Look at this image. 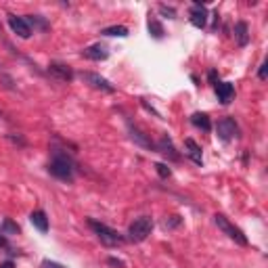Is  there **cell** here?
Wrapping results in <instances>:
<instances>
[{
	"instance_id": "cell-9",
	"label": "cell",
	"mask_w": 268,
	"mask_h": 268,
	"mask_svg": "<svg viewBox=\"0 0 268 268\" xmlns=\"http://www.w3.org/2000/svg\"><path fill=\"white\" fill-rule=\"evenodd\" d=\"M191 24L195 26V28H206V24H208V11H206V7L201 5V3H193V9H191Z\"/></svg>"
},
{
	"instance_id": "cell-15",
	"label": "cell",
	"mask_w": 268,
	"mask_h": 268,
	"mask_svg": "<svg viewBox=\"0 0 268 268\" xmlns=\"http://www.w3.org/2000/svg\"><path fill=\"white\" fill-rule=\"evenodd\" d=\"M30 220H32V225H34V227H36L40 233H47V231H49V218H47V214H44L42 210H36V212H32Z\"/></svg>"
},
{
	"instance_id": "cell-6",
	"label": "cell",
	"mask_w": 268,
	"mask_h": 268,
	"mask_svg": "<svg viewBox=\"0 0 268 268\" xmlns=\"http://www.w3.org/2000/svg\"><path fill=\"white\" fill-rule=\"evenodd\" d=\"M216 134L222 141H233V139L239 137V126L235 124L233 118H222L216 126Z\"/></svg>"
},
{
	"instance_id": "cell-22",
	"label": "cell",
	"mask_w": 268,
	"mask_h": 268,
	"mask_svg": "<svg viewBox=\"0 0 268 268\" xmlns=\"http://www.w3.org/2000/svg\"><path fill=\"white\" fill-rule=\"evenodd\" d=\"M178 225H181V216H170V220L164 222L166 229H174V227H178Z\"/></svg>"
},
{
	"instance_id": "cell-27",
	"label": "cell",
	"mask_w": 268,
	"mask_h": 268,
	"mask_svg": "<svg viewBox=\"0 0 268 268\" xmlns=\"http://www.w3.org/2000/svg\"><path fill=\"white\" fill-rule=\"evenodd\" d=\"M210 82L216 86L218 84V76H216V72H210Z\"/></svg>"
},
{
	"instance_id": "cell-26",
	"label": "cell",
	"mask_w": 268,
	"mask_h": 268,
	"mask_svg": "<svg viewBox=\"0 0 268 268\" xmlns=\"http://www.w3.org/2000/svg\"><path fill=\"white\" fill-rule=\"evenodd\" d=\"M109 264H111V266H116V268H124V262L118 260V258H109Z\"/></svg>"
},
{
	"instance_id": "cell-7",
	"label": "cell",
	"mask_w": 268,
	"mask_h": 268,
	"mask_svg": "<svg viewBox=\"0 0 268 268\" xmlns=\"http://www.w3.org/2000/svg\"><path fill=\"white\" fill-rule=\"evenodd\" d=\"M49 74L55 76V78L61 80V82H72V80H74L72 67H70V65H65V63H59V61H55V63L49 65Z\"/></svg>"
},
{
	"instance_id": "cell-3",
	"label": "cell",
	"mask_w": 268,
	"mask_h": 268,
	"mask_svg": "<svg viewBox=\"0 0 268 268\" xmlns=\"http://www.w3.org/2000/svg\"><path fill=\"white\" fill-rule=\"evenodd\" d=\"M151 229H153V220L149 216H141L128 227V239L132 243H141L151 235Z\"/></svg>"
},
{
	"instance_id": "cell-19",
	"label": "cell",
	"mask_w": 268,
	"mask_h": 268,
	"mask_svg": "<svg viewBox=\"0 0 268 268\" xmlns=\"http://www.w3.org/2000/svg\"><path fill=\"white\" fill-rule=\"evenodd\" d=\"M101 34H103V36H120V38H126V36H128V28H126V26H111V28H105Z\"/></svg>"
},
{
	"instance_id": "cell-12",
	"label": "cell",
	"mask_w": 268,
	"mask_h": 268,
	"mask_svg": "<svg viewBox=\"0 0 268 268\" xmlns=\"http://www.w3.org/2000/svg\"><path fill=\"white\" fill-rule=\"evenodd\" d=\"M130 139H132L134 143H139L141 147H145V149H155L153 141L147 137V134H145L143 130H139L137 126H132V124H130Z\"/></svg>"
},
{
	"instance_id": "cell-21",
	"label": "cell",
	"mask_w": 268,
	"mask_h": 268,
	"mask_svg": "<svg viewBox=\"0 0 268 268\" xmlns=\"http://www.w3.org/2000/svg\"><path fill=\"white\" fill-rule=\"evenodd\" d=\"M155 168H158V174L162 176V178H170V174H172V170L166 166V164H155Z\"/></svg>"
},
{
	"instance_id": "cell-1",
	"label": "cell",
	"mask_w": 268,
	"mask_h": 268,
	"mask_svg": "<svg viewBox=\"0 0 268 268\" xmlns=\"http://www.w3.org/2000/svg\"><path fill=\"white\" fill-rule=\"evenodd\" d=\"M49 172L59 178V181H65V183H72L74 181V166H72V160L67 158V155L55 151L53 155V160L49 164Z\"/></svg>"
},
{
	"instance_id": "cell-4",
	"label": "cell",
	"mask_w": 268,
	"mask_h": 268,
	"mask_svg": "<svg viewBox=\"0 0 268 268\" xmlns=\"http://www.w3.org/2000/svg\"><path fill=\"white\" fill-rule=\"evenodd\" d=\"M214 220H216V225H218V229L225 233V235H229V239H233L235 243H239V245H248V237L243 235V231L241 229H237L233 222L227 218V216H222V214H216L214 216Z\"/></svg>"
},
{
	"instance_id": "cell-18",
	"label": "cell",
	"mask_w": 268,
	"mask_h": 268,
	"mask_svg": "<svg viewBox=\"0 0 268 268\" xmlns=\"http://www.w3.org/2000/svg\"><path fill=\"white\" fill-rule=\"evenodd\" d=\"M149 32H151V36H153V38H158V40H160V38H164V34H166V32H164V28H162V24H160V21L155 19V17H151V19H149Z\"/></svg>"
},
{
	"instance_id": "cell-23",
	"label": "cell",
	"mask_w": 268,
	"mask_h": 268,
	"mask_svg": "<svg viewBox=\"0 0 268 268\" xmlns=\"http://www.w3.org/2000/svg\"><path fill=\"white\" fill-rule=\"evenodd\" d=\"M160 13H164L166 17H170V19H174L176 17V11L172 9V7H168V5H160Z\"/></svg>"
},
{
	"instance_id": "cell-5",
	"label": "cell",
	"mask_w": 268,
	"mask_h": 268,
	"mask_svg": "<svg viewBox=\"0 0 268 268\" xmlns=\"http://www.w3.org/2000/svg\"><path fill=\"white\" fill-rule=\"evenodd\" d=\"M80 78H82L86 84H91L93 88H97V91H103V93H116V86L111 84L109 80H105L103 76L95 74V72H82Z\"/></svg>"
},
{
	"instance_id": "cell-8",
	"label": "cell",
	"mask_w": 268,
	"mask_h": 268,
	"mask_svg": "<svg viewBox=\"0 0 268 268\" xmlns=\"http://www.w3.org/2000/svg\"><path fill=\"white\" fill-rule=\"evenodd\" d=\"M9 26H11V30L19 36V38H30L32 36V28H30V24L26 19H21V17H15V15H9Z\"/></svg>"
},
{
	"instance_id": "cell-25",
	"label": "cell",
	"mask_w": 268,
	"mask_h": 268,
	"mask_svg": "<svg viewBox=\"0 0 268 268\" xmlns=\"http://www.w3.org/2000/svg\"><path fill=\"white\" fill-rule=\"evenodd\" d=\"M42 268H63V266L57 264V262H51V260H44V262H42Z\"/></svg>"
},
{
	"instance_id": "cell-24",
	"label": "cell",
	"mask_w": 268,
	"mask_h": 268,
	"mask_svg": "<svg viewBox=\"0 0 268 268\" xmlns=\"http://www.w3.org/2000/svg\"><path fill=\"white\" fill-rule=\"evenodd\" d=\"M258 76H260V80H266V78H268V63H266V61L260 65V72H258Z\"/></svg>"
},
{
	"instance_id": "cell-28",
	"label": "cell",
	"mask_w": 268,
	"mask_h": 268,
	"mask_svg": "<svg viewBox=\"0 0 268 268\" xmlns=\"http://www.w3.org/2000/svg\"><path fill=\"white\" fill-rule=\"evenodd\" d=\"M0 268H15V264H13L11 260H7V262H3V264H0Z\"/></svg>"
},
{
	"instance_id": "cell-2",
	"label": "cell",
	"mask_w": 268,
	"mask_h": 268,
	"mask_svg": "<svg viewBox=\"0 0 268 268\" xmlns=\"http://www.w3.org/2000/svg\"><path fill=\"white\" fill-rule=\"evenodd\" d=\"M88 227L95 231V235L101 239L103 245H107V248H116V245H122V243H124V237H122L118 231H114V229H109L107 225H103V222L88 220Z\"/></svg>"
},
{
	"instance_id": "cell-10",
	"label": "cell",
	"mask_w": 268,
	"mask_h": 268,
	"mask_svg": "<svg viewBox=\"0 0 268 268\" xmlns=\"http://www.w3.org/2000/svg\"><path fill=\"white\" fill-rule=\"evenodd\" d=\"M216 95H218V101L222 105H229L235 97V86L231 82H218L216 84Z\"/></svg>"
},
{
	"instance_id": "cell-29",
	"label": "cell",
	"mask_w": 268,
	"mask_h": 268,
	"mask_svg": "<svg viewBox=\"0 0 268 268\" xmlns=\"http://www.w3.org/2000/svg\"><path fill=\"white\" fill-rule=\"evenodd\" d=\"M0 243H3V245H5V241H3V239H0Z\"/></svg>"
},
{
	"instance_id": "cell-13",
	"label": "cell",
	"mask_w": 268,
	"mask_h": 268,
	"mask_svg": "<svg viewBox=\"0 0 268 268\" xmlns=\"http://www.w3.org/2000/svg\"><path fill=\"white\" fill-rule=\"evenodd\" d=\"M84 57L93 59V61H105L109 57V53H107V49L103 47V44H93V47L84 49Z\"/></svg>"
},
{
	"instance_id": "cell-17",
	"label": "cell",
	"mask_w": 268,
	"mask_h": 268,
	"mask_svg": "<svg viewBox=\"0 0 268 268\" xmlns=\"http://www.w3.org/2000/svg\"><path fill=\"white\" fill-rule=\"evenodd\" d=\"M191 124L197 126L199 130H204V132H208L212 128V122H210V118L206 114H193L191 116Z\"/></svg>"
},
{
	"instance_id": "cell-11",
	"label": "cell",
	"mask_w": 268,
	"mask_h": 268,
	"mask_svg": "<svg viewBox=\"0 0 268 268\" xmlns=\"http://www.w3.org/2000/svg\"><path fill=\"white\" fill-rule=\"evenodd\" d=\"M155 149H158L162 155H166V158L168 160H172V162H178V160H181V155H178L176 153V149H174V145H172V141L166 137V134H164V137L160 139V143H158V147H155Z\"/></svg>"
},
{
	"instance_id": "cell-16",
	"label": "cell",
	"mask_w": 268,
	"mask_h": 268,
	"mask_svg": "<svg viewBox=\"0 0 268 268\" xmlns=\"http://www.w3.org/2000/svg\"><path fill=\"white\" fill-rule=\"evenodd\" d=\"M185 147H187V155H189V158H191L195 164L204 162V158H201V147H199L193 139H187V141H185Z\"/></svg>"
},
{
	"instance_id": "cell-14",
	"label": "cell",
	"mask_w": 268,
	"mask_h": 268,
	"mask_svg": "<svg viewBox=\"0 0 268 268\" xmlns=\"http://www.w3.org/2000/svg\"><path fill=\"white\" fill-rule=\"evenodd\" d=\"M235 40L239 47H248V42H250V28L245 21H239V24L235 26Z\"/></svg>"
},
{
	"instance_id": "cell-20",
	"label": "cell",
	"mask_w": 268,
	"mask_h": 268,
	"mask_svg": "<svg viewBox=\"0 0 268 268\" xmlns=\"http://www.w3.org/2000/svg\"><path fill=\"white\" fill-rule=\"evenodd\" d=\"M3 233H5V235H17V233H19V227L15 225L13 220L7 218V220L3 222Z\"/></svg>"
}]
</instances>
